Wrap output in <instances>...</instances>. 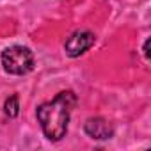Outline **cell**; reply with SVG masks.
Returning a JSON list of instances; mask_svg holds the SVG:
<instances>
[{
  "mask_svg": "<svg viewBox=\"0 0 151 151\" xmlns=\"http://www.w3.org/2000/svg\"><path fill=\"white\" fill-rule=\"evenodd\" d=\"M75 103H77V96L71 91H62L52 101H46L37 109V121L48 140L55 142L66 135Z\"/></svg>",
  "mask_w": 151,
  "mask_h": 151,
  "instance_id": "obj_1",
  "label": "cell"
},
{
  "mask_svg": "<svg viewBox=\"0 0 151 151\" xmlns=\"http://www.w3.org/2000/svg\"><path fill=\"white\" fill-rule=\"evenodd\" d=\"M2 66L11 75H27L34 68V55L27 46H9L2 52Z\"/></svg>",
  "mask_w": 151,
  "mask_h": 151,
  "instance_id": "obj_2",
  "label": "cell"
},
{
  "mask_svg": "<svg viewBox=\"0 0 151 151\" xmlns=\"http://www.w3.org/2000/svg\"><path fill=\"white\" fill-rule=\"evenodd\" d=\"M94 39H96L94 34L89 32V30H77V32H73L68 37L66 45H64L66 53L69 57H78V55H82L84 52H87L94 45Z\"/></svg>",
  "mask_w": 151,
  "mask_h": 151,
  "instance_id": "obj_3",
  "label": "cell"
},
{
  "mask_svg": "<svg viewBox=\"0 0 151 151\" xmlns=\"http://www.w3.org/2000/svg\"><path fill=\"white\" fill-rule=\"evenodd\" d=\"M84 130H86V133L91 139H96V140H107L114 133L112 126L105 119H101V117H91V119H87L86 124H84Z\"/></svg>",
  "mask_w": 151,
  "mask_h": 151,
  "instance_id": "obj_4",
  "label": "cell"
},
{
  "mask_svg": "<svg viewBox=\"0 0 151 151\" xmlns=\"http://www.w3.org/2000/svg\"><path fill=\"white\" fill-rule=\"evenodd\" d=\"M4 109H6V114H7L9 117H16L18 112H20V101H18V96H16V94L9 96V98L6 100Z\"/></svg>",
  "mask_w": 151,
  "mask_h": 151,
  "instance_id": "obj_5",
  "label": "cell"
},
{
  "mask_svg": "<svg viewBox=\"0 0 151 151\" xmlns=\"http://www.w3.org/2000/svg\"><path fill=\"white\" fill-rule=\"evenodd\" d=\"M144 57L149 59V39H146V43H144Z\"/></svg>",
  "mask_w": 151,
  "mask_h": 151,
  "instance_id": "obj_6",
  "label": "cell"
}]
</instances>
